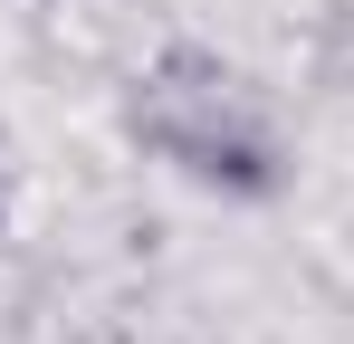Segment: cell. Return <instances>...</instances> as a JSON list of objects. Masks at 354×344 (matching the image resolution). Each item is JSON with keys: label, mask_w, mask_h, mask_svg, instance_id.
Segmentation results:
<instances>
[{"label": "cell", "mask_w": 354, "mask_h": 344, "mask_svg": "<svg viewBox=\"0 0 354 344\" xmlns=\"http://www.w3.org/2000/svg\"><path fill=\"white\" fill-rule=\"evenodd\" d=\"M115 124L144 163H163L173 182L211 191V201H278L288 191V134H278L268 86L201 39H163L144 57L115 96Z\"/></svg>", "instance_id": "cell-1"}, {"label": "cell", "mask_w": 354, "mask_h": 344, "mask_svg": "<svg viewBox=\"0 0 354 344\" xmlns=\"http://www.w3.org/2000/svg\"><path fill=\"white\" fill-rule=\"evenodd\" d=\"M10 182H19V163H10V134H0V229H10Z\"/></svg>", "instance_id": "cell-2"}]
</instances>
